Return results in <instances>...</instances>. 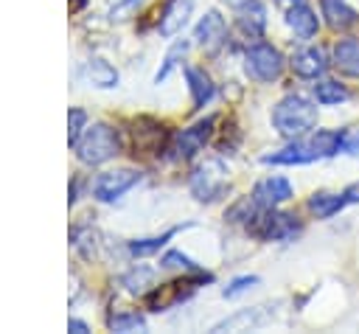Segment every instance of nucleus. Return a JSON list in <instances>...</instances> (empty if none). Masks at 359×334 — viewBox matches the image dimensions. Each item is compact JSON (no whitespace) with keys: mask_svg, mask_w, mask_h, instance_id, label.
<instances>
[{"mask_svg":"<svg viewBox=\"0 0 359 334\" xmlns=\"http://www.w3.org/2000/svg\"><path fill=\"white\" fill-rule=\"evenodd\" d=\"M180 227H171V230H165L163 236H149V239H135V241H129L126 244V250L135 255V258H146V255H154V253H160V247L177 233Z\"/></svg>","mask_w":359,"mask_h":334,"instance_id":"23","label":"nucleus"},{"mask_svg":"<svg viewBox=\"0 0 359 334\" xmlns=\"http://www.w3.org/2000/svg\"><path fill=\"white\" fill-rule=\"evenodd\" d=\"M109 328L112 331H143L146 328V317L140 314V312H115L109 320Z\"/></svg>","mask_w":359,"mask_h":334,"instance_id":"25","label":"nucleus"},{"mask_svg":"<svg viewBox=\"0 0 359 334\" xmlns=\"http://www.w3.org/2000/svg\"><path fill=\"white\" fill-rule=\"evenodd\" d=\"M266 306H255V309H244V312H238V314H233V317H227V320H222V323H216L213 326V331H238V328H244V326H250V328H255V326H261L269 314L264 312Z\"/></svg>","mask_w":359,"mask_h":334,"instance_id":"19","label":"nucleus"},{"mask_svg":"<svg viewBox=\"0 0 359 334\" xmlns=\"http://www.w3.org/2000/svg\"><path fill=\"white\" fill-rule=\"evenodd\" d=\"M252 199H255L258 208H278L280 202L292 199V182L286 177H278V174L264 177V180L255 182Z\"/></svg>","mask_w":359,"mask_h":334,"instance_id":"11","label":"nucleus"},{"mask_svg":"<svg viewBox=\"0 0 359 334\" xmlns=\"http://www.w3.org/2000/svg\"><path fill=\"white\" fill-rule=\"evenodd\" d=\"M143 0H118L112 8H109V20H123L126 14H132Z\"/></svg>","mask_w":359,"mask_h":334,"instance_id":"31","label":"nucleus"},{"mask_svg":"<svg viewBox=\"0 0 359 334\" xmlns=\"http://www.w3.org/2000/svg\"><path fill=\"white\" fill-rule=\"evenodd\" d=\"M210 135H213V118H202V121H196L194 126L177 132V138H174V143H171L174 157H177V160H191L196 152L205 149V143L210 140Z\"/></svg>","mask_w":359,"mask_h":334,"instance_id":"9","label":"nucleus"},{"mask_svg":"<svg viewBox=\"0 0 359 334\" xmlns=\"http://www.w3.org/2000/svg\"><path fill=\"white\" fill-rule=\"evenodd\" d=\"M227 166L219 160V157H208L205 163H199L194 171H191V180H188V191L196 202H213L224 194L227 188Z\"/></svg>","mask_w":359,"mask_h":334,"instance_id":"4","label":"nucleus"},{"mask_svg":"<svg viewBox=\"0 0 359 334\" xmlns=\"http://www.w3.org/2000/svg\"><path fill=\"white\" fill-rule=\"evenodd\" d=\"M227 3H230V6H233V8H236V6H238V3H241V0H227Z\"/></svg>","mask_w":359,"mask_h":334,"instance_id":"35","label":"nucleus"},{"mask_svg":"<svg viewBox=\"0 0 359 334\" xmlns=\"http://www.w3.org/2000/svg\"><path fill=\"white\" fill-rule=\"evenodd\" d=\"M137 180H140V171H135V168H112V171H104L93 182V196L98 202H115L129 188H135Z\"/></svg>","mask_w":359,"mask_h":334,"instance_id":"8","label":"nucleus"},{"mask_svg":"<svg viewBox=\"0 0 359 334\" xmlns=\"http://www.w3.org/2000/svg\"><path fill=\"white\" fill-rule=\"evenodd\" d=\"M224 36H227V22H224V17H222L216 8L205 11L202 20H199L196 28H194V39H196V45H199L202 51L213 53V51L224 42Z\"/></svg>","mask_w":359,"mask_h":334,"instance_id":"10","label":"nucleus"},{"mask_svg":"<svg viewBox=\"0 0 359 334\" xmlns=\"http://www.w3.org/2000/svg\"><path fill=\"white\" fill-rule=\"evenodd\" d=\"M154 269L151 267H146V264H135L123 278H121V283L126 286V292H132V295H146L151 286H154Z\"/></svg>","mask_w":359,"mask_h":334,"instance_id":"20","label":"nucleus"},{"mask_svg":"<svg viewBox=\"0 0 359 334\" xmlns=\"http://www.w3.org/2000/svg\"><path fill=\"white\" fill-rule=\"evenodd\" d=\"M87 76H90V81L95 87H118V70L109 62L98 59V56H93L87 62Z\"/></svg>","mask_w":359,"mask_h":334,"instance_id":"21","label":"nucleus"},{"mask_svg":"<svg viewBox=\"0 0 359 334\" xmlns=\"http://www.w3.org/2000/svg\"><path fill=\"white\" fill-rule=\"evenodd\" d=\"M205 281H213L208 272H196L194 278H180V281H171V283H163V286H157L154 292H146V306L151 309V312H165L168 306H174V303H180V300H185L199 283H205Z\"/></svg>","mask_w":359,"mask_h":334,"instance_id":"7","label":"nucleus"},{"mask_svg":"<svg viewBox=\"0 0 359 334\" xmlns=\"http://www.w3.org/2000/svg\"><path fill=\"white\" fill-rule=\"evenodd\" d=\"M236 25L244 36L258 39L266 31V6L261 0H241L236 6Z\"/></svg>","mask_w":359,"mask_h":334,"instance_id":"12","label":"nucleus"},{"mask_svg":"<svg viewBox=\"0 0 359 334\" xmlns=\"http://www.w3.org/2000/svg\"><path fill=\"white\" fill-rule=\"evenodd\" d=\"M342 152H348V154L359 157V129H356V132L342 135Z\"/></svg>","mask_w":359,"mask_h":334,"instance_id":"32","label":"nucleus"},{"mask_svg":"<svg viewBox=\"0 0 359 334\" xmlns=\"http://www.w3.org/2000/svg\"><path fill=\"white\" fill-rule=\"evenodd\" d=\"M67 331H76V334H87V331H90V326H87L84 320H79V317H70V320H67Z\"/></svg>","mask_w":359,"mask_h":334,"instance_id":"33","label":"nucleus"},{"mask_svg":"<svg viewBox=\"0 0 359 334\" xmlns=\"http://www.w3.org/2000/svg\"><path fill=\"white\" fill-rule=\"evenodd\" d=\"M342 194H345V199H348V202H359V182L348 185V188H345Z\"/></svg>","mask_w":359,"mask_h":334,"instance_id":"34","label":"nucleus"},{"mask_svg":"<svg viewBox=\"0 0 359 334\" xmlns=\"http://www.w3.org/2000/svg\"><path fill=\"white\" fill-rule=\"evenodd\" d=\"M191 6H194V0H171V3L165 6L163 17H160V34H165V36L177 34V31L188 22Z\"/></svg>","mask_w":359,"mask_h":334,"instance_id":"18","label":"nucleus"},{"mask_svg":"<svg viewBox=\"0 0 359 334\" xmlns=\"http://www.w3.org/2000/svg\"><path fill=\"white\" fill-rule=\"evenodd\" d=\"M286 25L300 36V39H311L317 34V14L306 6V3H292L286 8Z\"/></svg>","mask_w":359,"mask_h":334,"instance_id":"15","label":"nucleus"},{"mask_svg":"<svg viewBox=\"0 0 359 334\" xmlns=\"http://www.w3.org/2000/svg\"><path fill=\"white\" fill-rule=\"evenodd\" d=\"M289 65H292V70H294L300 79H317V76H323V73L328 70L325 51H323V48H314V45L294 51Z\"/></svg>","mask_w":359,"mask_h":334,"instance_id":"13","label":"nucleus"},{"mask_svg":"<svg viewBox=\"0 0 359 334\" xmlns=\"http://www.w3.org/2000/svg\"><path fill=\"white\" fill-rule=\"evenodd\" d=\"M320 6H323L325 22H328L334 31H348V28H353L356 20H359V14H356L345 0H320Z\"/></svg>","mask_w":359,"mask_h":334,"instance_id":"16","label":"nucleus"},{"mask_svg":"<svg viewBox=\"0 0 359 334\" xmlns=\"http://www.w3.org/2000/svg\"><path fill=\"white\" fill-rule=\"evenodd\" d=\"M342 205H348V199H345V194H314L311 199H309V211L311 213H317L320 219H328V216H334Z\"/></svg>","mask_w":359,"mask_h":334,"instance_id":"22","label":"nucleus"},{"mask_svg":"<svg viewBox=\"0 0 359 334\" xmlns=\"http://www.w3.org/2000/svg\"><path fill=\"white\" fill-rule=\"evenodd\" d=\"M258 283H261L258 275H238V278H233V281L222 289V295H224V298H236V295H241V292H247V289H252V286H258Z\"/></svg>","mask_w":359,"mask_h":334,"instance_id":"29","label":"nucleus"},{"mask_svg":"<svg viewBox=\"0 0 359 334\" xmlns=\"http://www.w3.org/2000/svg\"><path fill=\"white\" fill-rule=\"evenodd\" d=\"M84 129H87V112L81 107H70V112H67V143L76 146V140L81 138Z\"/></svg>","mask_w":359,"mask_h":334,"instance_id":"28","label":"nucleus"},{"mask_svg":"<svg viewBox=\"0 0 359 334\" xmlns=\"http://www.w3.org/2000/svg\"><path fill=\"white\" fill-rule=\"evenodd\" d=\"M247 230L264 241H289L300 233V225L292 213H278L275 208H258L247 222Z\"/></svg>","mask_w":359,"mask_h":334,"instance_id":"5","label":"nucleus"},{"mask_svg":"<svg viewBox=\"0 0 359 334\" xmlns=\"http://www.w3.org/2000/svg\"><path fill=\"white\" fill-rule=\"evenodd\" d=\"M348 87L345 84H339V81H331V79H325V81H320V84H314V98L320 101V104H325V107H331V104H339V101H348Z\"/></svg>","mask_w":359,"mask_h":334,"instance_id":"24","label":"nucleus"},{"mask_svg":"<svg viewBox=\"0 0 359 334\" xmlns=\"http://www.w3.org/2000/svg\"><path fill=\"white\" fill-rule=\"evenodd\" d=\"M185 53H188V42H185V39H180V42H174V45L168 48V53H165V59H163V65H160V70L154 73V81L160 84V81H163V79H165V76H168V73H171V70H174V67L180 65V59H182Z\"/></svg>","mask_w":359,"mask_h":334,"instance_id":"26","label":"nucleus"},{"mask_svg":"<svg viewBox=\"0 0 359 334\" xmlns=\"http://www.w3.org/2000/svg\"><path fill=\"white\" fill-rule=\"evenodd\" d=\"M342 149V132L337 129H317L314 135H303V138H294L289 146L272 152V154H264V163H272V166H300V163H314V160H323V157H331Z\"/></svg>","mask_w":359,"mask_h":334,"instance_id":"1","label":"nucleus"},{"mask_svg":"<svg viewBox=\"0 0 359 334\" xmlns=\"http://www.w3.org/2000/svg\"><path fill=\"white\" fill-rule=\"evenodd\" d=\"M73 149H76L79 163H84V166H101V163L112 160L121 152V135H118L115 126H109L104 121H95V123H90L81 132V138L76 140Z\"/></svg>","mask_w":359,"mask_h":334,"instance_id":"3","label":"nucleus"},{"mask_svg":"<svg viewBox=\"0 0 359 334\" xmlns=\"http://www.w3.org/2000/svg\"><path fill=\"white\" fill-rule=\"evenodd\" d=\"M244 70H247V76H252L255 81L269 84V81H275V79L283 73V56H280L278 48H272V45H266V42H255V45H250L247 53H244Z\"/></svg>","mask_w":359,"mask_h":334,"instance_id":"6","label":"nucleus"},{"mask_svg":"<svg viewBox=\"0 0 359 334\" xmlns=\"http://www.w3.org/2000/svg\"><path fill=\"white\" fill-rule=\"evenodd\" d=\"M160 267H165V269H174V267H180V269H196V264H194L188 255H182L180 250H168V253L160 258Z\"/></svg>","mask_w":359,"mask_h":334,"instance_id":"30","label":"nucleus"},{"mask_svg":"<svg viewBox=\"0 0 359 334\" xmlns=\"http://www.w3.org/2000/svg\"><path fill=\"white\" fill-rule=\"evenodd\" d=\"M98 233L95 230H90V227H76L73 230V247L84 255V258H93L95 255V247H98Z\"/></svg>","mask_w":359,"mask_h":334,"instance_id":"27","label":"nucleus"},{"mask_svg":"<svg viewBox=\"0 0 359 334\" xmlns=\"http://www.w3.org/2000/svg\"><path fill=\"white\" fill-rule=\"evenodd\" d=\"M334 67L345 76L359 79V39H339L334 45Z\"/></svg>","mask_w":359,"mask_h":334,"instance_id":"17","label":"nucleus"},{"mask_svg":"<svg viewBox=\"0 0 359 334\" xmlns=\"http://www.w3.org/2000/svg\"><path fill=\"white\" fill-rule=\"evenodd\" d=\"M185 81H188V90H191V104L194 109H202L205 104H210V98L216 95V87L210 81V76L199 67H185Z\"/></svg>","mask_w":359,"mask_h":334,"instance_id":"14","label":"nucleus"},{"mask_svg":"<svg viewBox=\"0 0 359 334\" xmlns=\"http://www.w3.org/2000/svg\"><path fill=\"white\" fill-rule=\"evenodd\" d=\"M272 126L278 129V135H283L289 140L303 138L317 126V107L297 93L283 95L272 109Z\"/></svg>","mask_w":359,"mask_h":334,"instance_id":"2","label":"nucleus"}]
</instances>
